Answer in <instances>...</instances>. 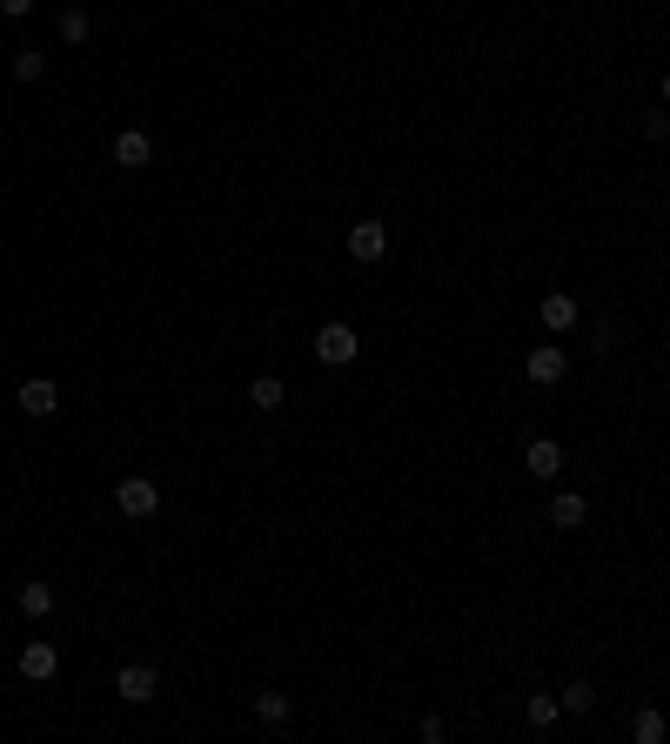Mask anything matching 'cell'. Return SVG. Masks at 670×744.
I'll return each instance as SVG.
<instances>
[{
  "instance_id": "cell-3",
  "label": "cell",
  "mask_w": 670,
  "mask_h": 744,
  "mask_svg": "<svg viewBox=\"0 0 670 744\" xmlns=\"http://www.w3.org/2000/svg\"><path fill=\"white\" fill-rule=\"evenodd\" d=\"M523 376H530L536 389H550V383H563V376H570V356H563L557 342H543V349H530V356H523Z\"/></svg>"
},
{
  "instance_id": "cell-7",
  "label": "cell",
  "mask_w": 670,
  "mask_h": 744,
  "mask_svg": "<svg viewBox=\"0 0 670 744\" xmlns=\"http://www.w3.org/2000/svg\"><path fill=\"white\" fill-rule=\"evenodd\" d=\"M523 470H530V476H557L563 470V450L550 443V436H530V443H523Z\"/></svg>"
},
{
  "instance_id": "cell-19",
  "label": "cell",
  "mask_w": 670,
  "mask_h": 744,
  "mask_svg": "<svg viewBox=\"0 0 670 744\" xmlns=\"http://www.w3.org/2000/svg\"><path fill=\"white\" fill-rule=\"evenodd\" d=\"M61 41H88V14L81 7H61Z\"/></svg>"
},
{
  "instance_id": "cell-18",
  "label": "cell",
  "mask_w": 670,
  "mask_h": 744,
  "mask_svg": "<svg viewBox=\"0 0 670 744\" xmlns=\"http://www.w3.org/2000/svg\"><path fill=\"white\" fill-rule=\"evenodd\" d=\"M41 74H47V54H34V47L14 54V81H41Z\"/></svg>"
},
{
  "instance_id": "cell-5",
  "label": "cell",
  "mask_w": 670,
  "mask_h": 744,
  "mask_svg": "<svg viewBox=\"0 0 670 744\" xmlns=\"http://www.w3.org/2000/svg\"><path fill=\"white\" fill-rule=\"evenodd\" d=\"M536 322H543V329H550V336H570V329H577V295H543V309H536Z\"/></svg>"
},
{
  "instance_id": "cell-12",
  "label": "cell",
  "mask_w": 670,
  "mask_h": 744,
  "mask_svg": "<svg viewBox=\"0 0 670 744\" xmlns=\"http://www.w3.org/2000/svg\"><path fill=\"white\" fill-rule=\"evenodd\" d=\"M523 718H530V731H550V724L563 718V704H557V698H543V691H536V698L523 704Z\"/></svg>"
},
{
  "instance_id": "cell-10",
  "label": "cell",
  "mask_w": 670,
  "mask_h": 744,
  "mask_svg": "<svg viewBox=\"0 0 670 744\" xmlns=\"http://www.w3.org/2000/svg\"><path fill=\"white\" fill-rule=\"evenodd\" d=\"M54 671H61V651H54V644H27V651H21V677L47 684Z\"/></svg>"
},
{
  "instance_id": "cell-8",
  "label": "cell",
  "mask_w": 670,
  "mask_h": 744,
  "mask_svg": "<svg viewBox=\"0 0 670 744\" xmlns=\"http://www.w3.org/2000/svg\"><path fill=\"white\" fill-rule=\"evenodd\" d=\"M114 691H121L128 704H148V698H155V671H148V664H121Z\"/></svg>"
},
{
  "instance_id": "cell-11",
  "label": "cell",
  "mask_w": 670,
  "mask_h": 744,
  "mask_svg": "<svg viewBox=\"0 0 670 744\" xmlns=\"http://www.w3.org/2000/svg\"><path fill=\"white\" fill-rule=\"evenodd\" d=\"M583 517H590V503H583L577 490H563L557 503H550V523H557V530H583Z\"/></svg>"
},
{
  "instance_id": "cell-9",
  "label": "cell",
  "mask_w": 670,
  "mask_h": 744,
  "mask_svg": "<svg viewBox=\"0 0 670 744\" xmlns=\"http://www.w3.org/2000/svg\"><path fill=\"white\" fill-rule=\"evenodd\" d=\"M114 161H121V168H148V161H155V141L141 135V128H128V135H114Z\"/></svg>"
},
{
  "instance_id": "cell-14",
  "label": "cell",
  "mask_w": 670,
  "mask_h": 744,
  "mask_svg": "<svg viewBox=\"0 0 670 744\" xmlns=\"http://www.w3.org/2000/svg\"><path fill=\"white\" fill-rule=\"evenodd\" d=\"M255 718H262L268 731H275V724H289V698H282V691H262V698H255Z\"/></svg>"
},
{
  "instance_id": "cell-15",
  "label": "cell",
  "mask_w": 670,
  "mask_h": 744,
  "mask_svg": "<svg viewBox=\"0 0 670 744\" xmlns=\"http://www.w3.org/2000/svg\"><path fill=\"white\" fill-rule=\"evenodd\" d=\"M630 738H637V744H664V718H657V711H637Z\"/></svg>"
},
{
  "instance_id": "cell-2",
  "label": "cell",
  "mask_w": 670,
  "mask_h": 744,
  "mask_svg": "<svg viewBox=\"0 0 670 744\" xmlns=\"http://www.w3.org/2000/svg\"><path fill=\"white\" fill-rule=\"evenodd\" d=\"M114 503H121V517H155L161 510V483H148V476H121V483H114Z\"/></svg>"
},
{
  "instance_id": "cell-13",
  "label": "cell",
  "mask_w": 670,
  "mask_h": 744,
  "mask_svg": "<svg viewBox=\"0 0 670 744\" xmlns=\"http://www.w3.org/2000/svg\"><path fill=\"white\" fill-rule=\"evenodd\" d=\"M248 403H255V409H282V376H255V383H248Z\"/></svg>"
},
{
  "instance_id": "cell-4",
  "label": "cell",
  "mask_w": 670,
  "mask_h": 744,
  "mask_svg": "<svg viewBox=\"0 0 670 744\" xmlns=\"http://www.w3.org/2000/svg\"><path fill=\"white\" fill-rule=\"evenodd\" d=\"M349 255H356V262H382V255H389V228H382L376 215H362V222L349 228Z\"/></svg>"
},
{
  "instance_id": "cell-6",
  "label": "cell",
  "mask_w": 670,
  "mask_h": 744,
  "mask_svg": "<svg viewBox=\"0 0 670 744\" xmlns=\"http://www.w3.org/2000/svg\"><path fill=\"white\" fill-rule=\"evenodd\" d=\"M21 409H27V416H54V409H61L54 376H27V383H21Z\"/></svg>"
},
{
  "instance_id": "cell-21",
  "label": "cell",
  "mask_w": 670,
  "mask_h": 744,
  "mask_svg": "<svg viewBox=\"0 0 670 744\" xmlns=\"http://www.w3.org/2000/svg\"><path fill=\"white\" fill-rule=\"evenodd\" d=\"M0 14H7V21H21V14H34V0H0Z\"/></svg>"
},
{
  "instance_id": "cell-17",
  "label": "cell",
  "mask_w": 670,
  "mask_h": 744,
  "mask_svg": "<svg viewBox=\"0 0 670 744\" xmlns=\"http://www.w3.org/2000/svg\"><path fill=\"white\" fill-rule=\"evenodd\" d=\"M21 610H27V617H47V610H54V590H47V584H27V590H21Z\"/></svg>"
},
{
  "instance_id": "cell-20",
  "label": "cell",
  "mask_w": 670,
  "mask_h": 744,
  "mask_svg": "<svg viewBox=\"0 0 670 744\" xmlns=\"http://www.w3.org/2000/svg\"><path fill=\"white\" fill-rule=\"evenodd\" d=\"M664 128H670V114H664V108H650V114H644V135H650V141H664Z\"/></svg>"
},
{
  "instance_id": "cell-1",
  "label": "cell",
  "mask_w": 670,
  "mask_h": 744,
  "mask_svg": "<svg viewBox=\"0 0 670 744\" xmlns=\"http://www.w3.org/2000/svg\"><path fill=\"white\" fill-rule=\"evenodd\" d=\"M315 356L329 362V369H349V362L362 356V336L349 322H322V329H315Z\"/></svg>"
},
{
  "instance_id": "cell-16",
  "label": "cell",
  "mask_w": 670,
  "mask_h": 744,
  "mask_svg": "<svg viewBox=\"0 0 670 744\" xmlns=\"http://www.w3.org/2000/svg\"><path fill=\"white\" fill-rule=\"evenodd\" d=\"M557 704H563V711H577V718H583V711H590V704H597V691H590V684H583V677H577V684H570V691H557Z\"/></svg>"
}]
</instances>
